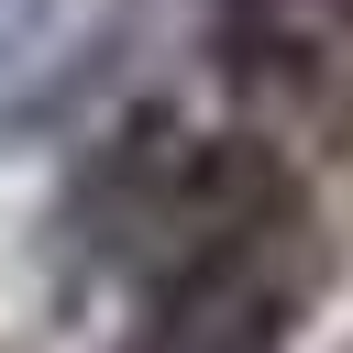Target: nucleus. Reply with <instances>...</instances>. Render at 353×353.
Segmentation results:
<instances>
[{"label": "nucleus", "instance_id": "1", "mask_svg": "<svg viewBox=\"0 0 353 353\" xmlns=\"http://www.w3.org/2000/svg\"><path fill=\"white\" fill-rule=\"evenodd\" d=\"M320 276H331V232H320L309 188L287 176L143 276V320L121 353H287Z\"/></svg>", "mask_w": 353, "mask_h": 353}]
</instances>
